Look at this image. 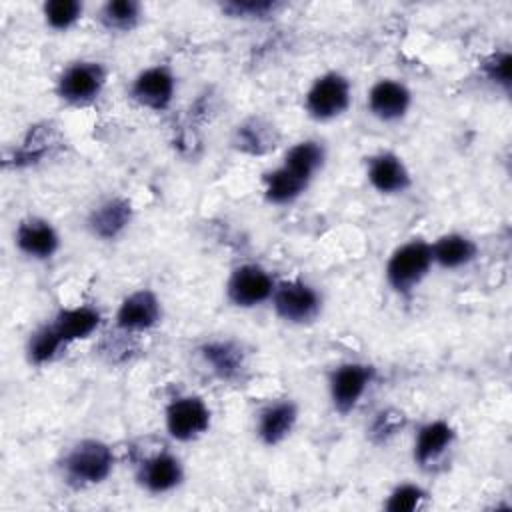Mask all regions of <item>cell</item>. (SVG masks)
Segmentation results:
<instances>
[{
  "label": "cell",
  "instance_id": "cell-1",
  "mask_svg": "<svg viewBox=\"0 0 512 512\" xmlns=\"http://www.w3.org/2000/svg\"><path fill=\"white\" fill-rule=\"evenodd\" d=\"M114 466V454L108 444L100 440L76 442L62 460V470L68 482L76 486L100 484L108 478Z\"/></svg>",
  "mask_w": 512,
  "mask_h": 512
},
{
  "label": "cell",
  "instance_id": "cell-2",
  "mask_svg": "<svg viewBox=\"0 0 512 512\" xmlns=\"http://www.w3.org/2000/svg\"><path fill=\"white\" fill-rule=\"evenodd\" d=\"M432 264V246L424 240H410L392 252L386 280L398 294H408L424 280Z\"/></svg>",
  "mask_w": 512,
  "mask_h": 512
},
{
  "label": "cell",
  "instance_id": "cell-3",
  "mask_svg": "<svg viewBox=\"0 0 512 512\" xmlns=\"http://www.w3.org/2000/svg\"><path fill=\"white\" fill-rule=\"evenodd\" d=\"M106 84V70L98 62H74L58 80V96L74 106L94 102Z\"/></svg>",
  "mask_w": 512,
  "mask_h": 512
},
{
  "label": "cell",
  "instance_id": "cell-4",
  "mask_svg": "<svg viewBox=\"0 0 512 512\" xmlns=\"http://www.w3.org/2000/svg\"><path fill=\"white\" fill-rule=\"evenodd\" d=\"M348 104L350 82L338 72H328L316 78L306 94V110L316 120H332L340 116Z\"/></svg>",
  "mask_w": 512,
  "mask_h": 512
},
{
  "label": "cell",
  "instance_id": "cell-5",
  "mask_svg": "<svg viewBox=\"0 0 512 512\" xmlns=\"http://www.w3.org/2000/svg\"><path fill=\"white\" fill-rule=\"evenodd\" d=\"M272 304L276 314L294 324L310 322L320 310L318 292L300 280H288L274 288Z\"/></svg>",
  "mask_w": 512,
  "mask_h": 512
},
{
  "label": "cell",
  "instance_id": "cell-6",
  "mask_svg": "<svg viewBox=\"0 0 512 512\" xmlns=\"http://www.w3.org/2000/svg\"><path fill=\"white\" fill-rule=\"evenodd\" d=\"M210 426V410L198 396L174 398L166 408V430L172 438L188 442L204 434Z\"/></svg>",
  "mask_w": 512,
  "mask_h": 512
},
{
  "label": "cell",
  "instance_id": "cell-7",
  "mask_svg": "<svg viewBox=\"0 0 512 512\" xmlns=\"http://www.w3.org/2000/svg\"><path fill=\"white\" fill-rule=\"evenodd\" d=\"M374 378V368L368 364L348 362L338 366L330 376V398L340 414L350 412Z\"/></svg>",
  "mask_w": 512,
  "mask_h": 512
},
{
  "label": "cell",
  "instance_id": "cell-8",
  "mask_svg": "<svg viewBox=\"0 0 512 512\" xmlns=\"http://www.w3.org/2000/svg\"><path fill=\"white\" fill-rule=\"evenodd\" d=\"M274 288L276 286H274L272 276L256 264L238 266L232 272L228 286H226L230 302L236 306H242V308H250V306L266 302L268 298H272Z\"/></svg>",
  "mask_w": 512,
  "mask_h": 512
},
{
  "label": "cell",
  "instance_id": "cell-9",
  "mask_svg": "<svg viewBox=\"0 0 512 512\" xmlns=\"http://www.w3.org/2000/svg\"><path fill=\"white\" fill-rule=\"evenodd\" d=\"M174 76L166 66H152L140 72L130 88L132 98L150 110H166L174 98Z\"/></svg>",
  "mask_w": 512,
  "mask_h": 512
},
{
  "label": "cell",
  "instance_id": "cell-10",
  "mask_svg": "<svg viewBox=\"0 0 512 512\" xmlns=\"http://www.w3.org/2000/svg\"><path fill=\"white\" fill-rule=\"evenodd\" d=\"M162 310L154 292L136 290L128 294L116 312L118 328L126 332H142L160 322Z\"/></svg>",
  "mask_w": 512,
  "mask_h": 512
},
{
  "label": "cell",
  "instance_id": "cell-11",
  "mask_svg": "<svg viewBox=\"0 0 512 512\" xmlns=\"http://www.w3.org/2000/svg\"><path fill=\"white\" fill-rule=\"evenodd\" d=\"M16 246L30 258L46 260L58 250L60 238L50 222L42 218H26L16 228Z\"/></svg>",
  "mask_w": 512,
  "mask_h": 512
},
{
  "label": "cell",
  "instance_id": "cell-12",
  "mask_svg": "<svg viewBox=\"0 0 512 512\" xmlns=\"http://www.w3.org/2000/svg\"><path fill=\"white\" fill-rule=\"evenodd\" d=\"M368 108L384 122L400 120L410 108V92L402 82L378 80L368 92Z\"/></svg>",
  "mask_w": 512,
  "mask_h": 512
},
{
  "label": "cell",
  "instance_id": "cell-13",
  "mask_svg": "<svg viewBox=\"0 0 512 512\" xmlns=\"http://www.w3.org/2000/svg\"><path fill=\"white\" fill-rule=\"evenodd\" d=\"M130 220H132L130 202L124 198H108L90 212L88 226L94 236L102 240H114L128 228Z\"/></svg>",
  "mask_w": 512,
  "mask_h": 512
},
{
  "label": "cell",
  "instance_id": "cell-14",
  "mask_svg": "<svg viewBox=\"0 0 512 512\" xmlns=\"http://www.w3.org/2000/svg\"><path fill=\"white\" fill-rule=\"evenodd\" d=\"M368 180L382 194H400L410 186V172L396 154L382 152L370 158Z\"/></svg>",
  "mask_w": 512,
  "mask_h": 512
},
{
  "label": "cell",
  "instance_id": "cell-15",
  "mask_svg": "<svg viewBox=\"0 0 512 512\" xmlns=\"http://www.w3.org/2000/svg\"><path fill=\"white\" fill-rule=\"evenodd\" d=\"M182 476H184V470L180 460L168 452L148 458L142 464L138 474L142 486L154 494H162L176 488L182 482Z\"/></svg>",
  "mask_w": 512,
  "mask_h": 512
},
{
  "label": "cell",
  "instance_id": "cell-16",
  "mask_svg": "<svg viewBox=\"0 0 512 512\" xmlns=\"http://www.w3.org/2000/svg\"><path fill=\"white\" fill-rule=\"evenodd\" d=\"M298 418V410L294 402L280 400L268 404L258 416V436L264 444L274 446L280 444L294 428Z\"/></svg>",
  "mask_w": 512,
  "mask_h": 512
},
{
  "label": "cell",
  "instance_id": "cell-17",
  "mask_svg": "<svg viewBox=\"0 0 512 512\" xmlns=\"http://www.w3.org/2000/svg\"><path fill=\"white\" fill-rule=\"evenodd\" d=\"M454 430L444 420H434L424 424L414 440V460L420 466H428L436 462L452 444Z\"/></svg>",
  "mask_w": 512,
  "mask_h": 512
},
{
  "label": "cell",
  "instance_id": "cell-18",
  "mask_svg": "<svg viewBox=\"0 0 512 512\" xmlns=\"http://www.w3.org/2000/svg\"><path fill=\"white\" fill-rule=\"evenodd\" d=\"M98 324H100V312L90 306L62 308L52 322V326L56 328V332L66 344L72 340L90 336L98 328Z\"/></svg>",
  "mask_w": 512,
  "mask_h": 512
},
{
  "label": "cell",
  "instance_id": "cell-19",
  "mask_svg": "<svg viewBox=\"0 0 512 512\" xmlns=\"http://www.w3.org/2000/svg\"><path fill=\"white\" fill-rule=\"evenodd\" d=\"M432 246V260L442 268H460L476 258V244L462 234L440 236Z\"/></svg>",
  "mask_w": 512,
  "mask_h": 512
},
{
  "label": "cell",
  "instance_id": "cell-20",
  "mask_svg": "<svg viewBox=\"0 0 512 512\" xmlns=\"http://www.w3.org/2000/svg\"><path fill=\"white\" fill-rule=\"evenodd\" d=\"M202 358L212 366L214 374L222 380H234L244 370V354L232 342H208L200 348Z\"/></svg>",
  "mask_w": 512,
  "mask_h": 512
},
{
  "label": "cell",
  "instance_id": "cell-21",
  "mask_svg": "<svg viewBox=\"0 0 512 512\" xmlns=\"http://www.w3.org/2000/svg\"><path fill=\"white\" fill-rule=\"evenodd\" d=\"M264 192L268 202L272 204H288L296 200L308 186V180L288 170L284 164L264 176Z\"/></svg>",
  "mask_w": 512,
  "mask_h": 512
},
{
  "label": "cell",
  "instance_id": "cell-22",
  "mask_svg": "<svg viewBox=\"0 0 512 512\" xmlns=\"http://www.w3.org/2000/svg\"><path fill=\"white\" fill-rule=\"evenodd\" d=\"M322 162H324V150L314 140H304L294 144L284 156V166L308 182L318 172Z\"/></svg>",
  "mask_w": 512,
  "mask_h": 512
},
{
  "label": "cell",
  "instance_id": "cell-23",
  "mask_svg": "<svg viewBox=\"0 0 512 512\" xmlns=\"http://www.w3.org/2000/svg\"><path fill=\"white\" fill-rule=\"evenodd\" d=\"M64 344L66 342L60 338V334L56 332L52 322L44 324L36 332H32L30 338H28V346H26L28 360L32 364H46V362H50L58 354V350Z\"/></svg>",
  "mask_w": 512,
  "mask_h": 512
},
{
  "label": "cell",
  "instance_id": "cell-24",
  "mask_svg": "<svg viewBox=\"0 0 512 512\" xmlns=\"http://www.w3.org/2000/svg\"><path fill=\"white\" fill-rule=\"evenodd\" d=\"M100 20L108 30L128 32L140 20V4L134 0H110L102 6Z\"/></svg>",
  "mask_w": 512,
  "mask_h": 512
},
{
  "label": "cell",
  "instance_id": "cell-25",
  "mask_svg": "<svg viewBox=\"0 0 512 512\" xmlns=\"http://www.w3.org/2000/svg\"><path fill=\"white\" fill-rule=\"evenodd\" d=\"M82 14V4L78 0H50L44 4L46 24L54 30L70 28Z\"/></svg>",
  "mask_w": 512,
  "mask_h": 512
},
{
  "label": "cell",
  "instance_id": "cell-26",
  "mask_svg": "<svg viewBox=\"0 0 512 512\" xmlns=\"http://www.w3.org/2000/svg\"><path fill=\"white\" fill-rule=\"evenodd\" d=\"M426 498V492L416 484H400L386 500V510L390 512H412Z\"/></svg>",
  "mask_w": 512,
  "mask_h": 512
},
{
  "label": "cell",
  "instance_id": "cell-27",
  "mask_svg": "<svg viewBox=\"0 0 512 512\" xmlns=\"http://www.w3.org/2000/svg\"><path fill=\"white\" fill-rule=\"evenodd\" d=\"M222 10L236 18H266L276 10V2L272 0H232L224 2Z\"/></svg>",
  "mask_w": 512,
  "mask_h": 512
},
{
  "label": "cell",
  "instance_id": "cell-28",
  "mask_svg": "<svg viewBox=\"0 0 512 512\" xmlns=\"http://www.w3.org/2000/svg\"><path fill=\"white\" fill-rule=\"evenodd\" d=\"M482 70H484L488 80H492L494 84H498V86L508 90V86H510V54L508 52L492 54L482 64Z\"/></svg>",
  "mask_w": 512,
  "mask_h": 512
},
{
  "label": "cell",
  "instance_id": "cell-29",
  "mask_svg": "<svg viewBox=\"0 0 512 512\" xmlns=\"http://www.w3.org/2000/svg\"><path fill=\"white\" fill-rule=\"evenodd\" d=\"M402 426V414L394 412V410H386L380 412L372 424V434L380 436V438H388L392 436L398 428Z\"/></svg>",
  "mask_w": 512,
  "mask_h": 512
}]
</instances>
